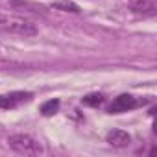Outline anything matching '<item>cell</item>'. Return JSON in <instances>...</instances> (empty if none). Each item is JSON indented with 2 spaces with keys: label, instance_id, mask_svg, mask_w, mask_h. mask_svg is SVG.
Returning a JSON list of instances; mask_svg holds the SVG:
<instances>
[{
  "label": "cell",
  "instance_id": "6da1fadb",
  "mask_svg": "<svg viewBox=\"0 0 157 157\" xmlns=\"http://www.w3.org/2000/svg\"><path fill=\"white\" fill-rule=\"evenodd\" d=\"M0 30L6 33L21 35V37H33L39 32L37 24L32 22L30 19L19 17V15H10V13H0Z\"/></svg>",
  "mask_w": 157,
  "mask_h": 157
},
{
  "label": "cell",
  "instance_id": "7a4b0ae2",
  "mask_svg": "<svg viewBox=\"0 0 157 157\" xmlns=\"http://www.w3.org/2000/svg\"><path fill=\"white\" fill-rule=\"evenodd\" d=\"M8 146L22 155H41L44 151L43 144L28 133H13L8 137Z\"/></svg>",
  "mask_w": 157,
  "mask_h": 157
},
{
  "label": "cell",
  "instance_id": "3957f363",
  "mask_svg": "<svg viewBox=\"0 0 157 157\" xmlns=\"http://www.w3.org/2000/svg\"><path fill=\"white\" fill-rule=\"evenodd\" d=\"M142 104H144V100H139L133 94H120L111 102V105L107 107V113H111V115L126 113V111H131V109H135V107H139Z\"/></svg>",
  "mask_w": 157,
  "mask_h": 157
},
{
  "label": "cell",
  "instance_id": "277c9868",
  "mask_svg": "<svg viewBox=\"0 0 157 157\" xmlns=\"http://www.w3.org/2000/svg\"><path fill=\"white\" fill-rule=\"evenodd\" d=\"M33 98V93L28 91H13V93H6L0 94V109H15L21 104H26Z\"/></svg>",
  "mask_w": 157,
  "mask_h": 157
},
{
  "label": "cell",
  "instance_id": "5b68a950",
  "mask_svg": "<svg viewBox=\"0 0 157 157\" xmlns=\"http://www.w3.org/2000/svg\"><path fill=\"white\" fill-rule=\"evenodd\" d=\"M128 10L139 17H155L157 0H128Z\"/></svg>",
  "mask_w": 157,
  "mask_h": 157
},
{
  "label": "cell",
  "instance_id": "8992f818",
  "mask_svg": "<svg viewBox=\"0 0 157 157\" xmlns=\"http://www.w3.org/2000/svg\"><path fill=\"white\" fill-rule=\"evenodd\" d=\"M105 142L111 144L113 148H126V146H129L131 137H129V133L124 131V129H111V131H107V135H105Z\"/></svg>",
  "mask_w": 157,
  "mask_h": 157
},
{
  "label": "cell",
  "instance_id": "52a82bcc",
  "mask_svg": "<svg viewBox=\"0 0 157 157\" xmlns=\"http://www.w3.org/2000/svg\"><path fill=\"white\" fill-rule=\"evenodd\" d=\"M10 6L13 10H17V11H28V13H37V15H44L46 13V8L44 6L28 2V0H11Z\"/></svg>",
  "mask_w": 157,
  "mask_h": 157
},
{
  "label": "cell",
  "instance_id": "ba28073f",
  "mask_svg": "<svg viewBox=\"0 0 157 157\" xmlns=\"http://www.w3.org/2000/svg\"><path fill=\"white\" fill-rule=\"evenodd\" d=\"M52 10L68 11V13H82L80 6L74 4V2H68V0H59V2H54V4H52Z\"/></svg>",
  "mask_w": 157,
  "mask_h": 157
},
{
  "label": "cell",
  "instance_id": "9c48e42d",
  "mask_svg": "<svg viewBox=\"0 0 157 157\" xmlns=\"http://www.w3.org/2000/svg\"><path fill=\"white\" fill-rule=\"evenodd\" d=\"M104 102H105V96L100 94V93H91V94H87V96L82 98V104L83 105H89V107H98Z\"/></svg>",
  "mask_w": 157,
  "mask_h": 157
},
{
  "label": "cell",
  "instance_id": "30bf717a",
  "mask_svg": "<svg viewBox=\"0 0 157 157\" xmlns=\"http://www.w3.org/2000/svg\"><path fill=\"white\" fill-rule=\"evenodd\" d=\"M57 109H59V100H57V98H56V100H48V102H44V104L41 105V113H43L44 117L56 115Z\"/></svg>",
  "mask_w": 157,
  "mask_h": 157
}]
</instances>
